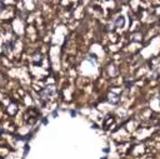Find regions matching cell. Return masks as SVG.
Returning a JSON list of instances; mask_svg holds the SVG:
<instances>
[{"mask_svg": "<svg viewBox=\"0 0 160 159\" xmlns=\"http://www.w3.org/2000/svg\"><path fill=\"white\" fill-rule=\"evenodd\" d=\"M115 24H116L118 26H123V25H124V18H123V17H119V19L115 21Z\"/></svg>", "mask_w": 160, "mask_h": 159, "instance_id": "cell-1", "label": "cell"}]
</instances>
